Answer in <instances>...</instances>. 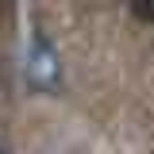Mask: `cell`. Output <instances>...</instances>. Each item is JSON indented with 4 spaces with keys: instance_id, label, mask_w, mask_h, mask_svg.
Listing matches in <instances>:
<instances>
[{
    "instance_id": "1",
    "label": "cell",
    "mask_w": 154,
    "mask_h": 154,
    "mask_svg": "<svg viewBox=\"0 0 154 154\" xmlns=\"http://www.w3.org/2000/svg\"><path fill=\"white\" fill-rule=\"evenodd\" d=\"M23 77L35 93H58L62 89V58H58L54 42L35 31L27 42V58H23Z\"/></svg>"
},
{
    "instance_id": "2",
    "label": "cell",
    "mask_w": 154,
    "mask_h": 154,
    "mask_svg": "<svg viewBox=\"0 0 154 154\" xmlns=\"http://www.w3.org/2000/svg\"><path fill=\"white\" fill-rule=\"evenodd\" d=\"M131 16L143 23H154V4H131Z\"/></svg>"
},
{
    "instance_id": "3",
    "label": "cell",
    "mask_w": 154,
    "mask_h": 154,
    "mask_svg": "<svg viewBox=\"0 0 154 154\" xmlns=\"http://www.w3.org/2000/svg\"><path fill=\"white\" fill-rule=\"evenodd\" d=\"M0 154H8V150H4V146H0Z\"/></svg>"
}]
</instances>
